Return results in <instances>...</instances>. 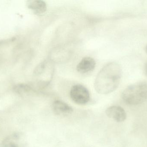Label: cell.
<instances>
[{
	"label": "cell",
	"mask_w": 147,
	"mask_h": 147,
	"mask_svg": "<svg viewBox=\"0 0 147 147\" xmlns=\"http://www.w3.org/2000/svg\"><path fill=\"white\" fill-rule=\"evenodd\" d=\"M122 70L119 64L110 62L105 65L97 74L94 83L96 91L99 94H109L120 84Z\"/></svg>",
	"instance_id": "1"
},
{
	"label": "cell",
	"mask_w": 147,
	"mask_h": 147,
	"mask_svg": "<svg viewBox=\"0 0 147 147\" xmlns=\"http://www.w3.org/2000/svg\"><path fill=\"white\" fill-rule=\"evenodd\" d=\"M121 97L127 104H141L147 99V82L141 81L129 85L123 91Z\"/></svg>",
	"instance_id": "2"
},
{
	"label": "cell",
	"mask_w": 147,
	"mask_h": 147,
	"mask_svg": "<svg viewBox=\"0 0 147 147\" xmlns=\"http://www.w3.org/2000/svg\"><path fill=\"white\" fill-rule=\"evenodd\" d=\"M54 72V64L51 60H46L39 64L33 72L34 77L38 78V86L43 88L47 86L52 80Z\"/></svg>",
	"instance_id": "3"
},
{
	"label": "cell",
	"mask_w": 147,
	"mask_h": 147,
	"mask_svg": "<svg viewBox=\"0 0 147 147\" xmlns=\"http://www.w3.org/2000/svg\"><path fill=\"white\" fill-rule=\"evenodd\" d=\"M70 96L73 102L80 105L86 104L90 101L89 91L81 85H76L72 86L70 91Z\"/></svg>",
	"instance_id": "4"
},
{
	"label": "cell",
	"mask_w": 147,
	"mask_h": 147,
	"mask_svg": "<svg viewBox=\"0 0 147 147\" xmlns=\"http://www.w3.org/2000/svg\"><path fill=\"white\" fill-rule=\"evenodd\" d=\"M105 113L108 117L117 122H122L127 118L125 110L121 106H111L107 109Z\"/></svg>",
	"instance_id": "5"
},
{
	"label": "cell",
	"mask_w": 147,
	"mask_h": 147,
	"mask_svg": "<svg viewBox=\"0 0 147 147\" xmlns=\"http://www.w3.org/2000/svg\"><path fill=\"white\" fill-rule=\"evenodd\" d=\"M96 63L93 58L86 57L83 58L77 66V70L80 73H88L95 69Z\"/></svg>",
	"instance_id": "6"
},
{
	"label": "cell",
	"mask_w": 147,
	"mask_h": 147,
	"mask_svg": "<svg viewBox=\"0 0 147 147\" xmlns=\"http://www.w3.org/2000/svg\"><path fill=\"white\" fill-rule=\"evenodd\" d=\"M52 109L54 113L57 115H67L73 112V108L64 102L57 100L53 102Z\"/></svg>",
	"instance_id": "7"
},
{
	"label": "cell",
	"mask_w": 147,
	"mask_h": 147,
	"mask_svg": "<svg viewBox=\"0 0 147 147\" xmlns=\"http://www.w3.org/2000/svg\"><path fill=\"white\" fill-rule=\"evenodd\" d=\"M28 7L33 11L36 14L42 15L46 11L47 6L44 1L31 0L27 2Z\"/></svg>",
	"instance_id": "8"
},
{
	"label": "cell",
	"mask_w": 147,
	"mask_h": 147,
	"mask_svg": "<svg viewBox=\"0 0 147 147\" xmlns=\"http://www.w3.org/2000/svg\"><path fill=\"white\" fill-rule=\"evenodd\" d=\"M19 136L13 135L8 138L3 142V147H21L19 145Z\"/></svg>",
	"instance_id": "9"
},
{
	"label": "cell",
	"mask_w": 147,
	"mask_h": 147,
	"mask_svg": "<svg viewBox=\"0 0 147 147\" xmlns=\"http://www.w3.org/2000/svg\"><path fill=\"white\" fill-rule=\"evenodd\" d=\"M144 71H145V74L147 76V61L145 64V67H144Z\"/></svg>",
	"instance_id": "10"
},
{
	"label": "cell",
	"mask_w": 147,
	"mask_h": 147,
	"mask_svg": "<svg viewBox=\"0 0 147 147\" xmlns=\"http://www.w3.org/2000/svg\"><path fill=\"white\" fill-rule=\"evenodd\" d=\"M146 52L147 53V45L146 47Z\"/></svg>",
	"instance_id": "11"
}]
</instances>
